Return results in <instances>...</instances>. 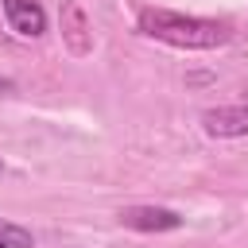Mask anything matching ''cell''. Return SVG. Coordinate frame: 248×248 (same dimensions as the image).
<instances>
[{
  "instance_id": "cell-1",
  "label": "cell",
  "mask_w": 248,
  "mask_h": 248,
  "mask_svg": "<svg viewBox=\"0 0 248 248\" xmlns=\"http://www.w3.org/2000/svg\"><path fill=\"white\" fill-rule=\"evenodd\" d=\"M136 27H140V35H147L155 43H167V46H178V50H213V46H225L232 39L229 23L170 12V8H143Z\"/></svg>"
},
{
  "instance_id": "cell-2",
  "label": "cell",
  "mask_w": 248,
  "mask_h": 248,
  "mask_svg": "<svg viewBox=\"0 0 248 248\" xmlns=\"http://www.w3.org/2000/svg\"><path fill=\"white\" fill-rule=\"evenodd\" d=\"M58 23H62V43L70 46V54L85 58L93 50V23H89L81 0H62L58 4Z\"/></svg>"
},
{
  "instance_id": "cell-3",
  "label": "cell",
  "mask_w": 248,
  "mask_h": 248,
  "mask_svg": "<svg viewBox=\"0 0 248 248\" xmlns=\"http://www.w3.org/2000/svg\"><path fill=\"white\" fill-rule=\"evenodd\" d=\"M116 221L124 229H136V232H174V229H182V217L167 205H124L116 213Z\"/></svg>"
},
{
  "instance_id": "cell-4",
  "label": "cell",
  "mask_w": 248,
  "mask_h": 248,
  "mask_svg": "<svg viewBox=\"0 0 248 248\" xmlns=\"http://www.w3.org/2000/svg\"><path fill=\"white\" fill-rule=\"evenodd\" d=\"M0 16H4V23H8L19 39H39V35H46V12H43V4H35V0H0Z\"/></svg>"
},
{
  "instance_id": "cell-5",
  "label": "cell",
  "mask_w": 248,
  "mask_h": 248,
  "mask_svg": "<svg viewBox=\"0 0 248 248\" xmlns=\"http://www.w3.org/2000/svg\"><path fill=\"white\" fill-rule=\"evenodd\" d=\"M202 128L213 140H236L248 136V105H217L202 112Z\"/></svg>"
},
{
  "instance_id": "cell-6",
  "label": "cell",
  "mask_w": 248,
  "mask_h": 248,
  "mask_svg": "<svg viewBox=\"0 0 248 248\" xmlns=\"http://www.w3.org/2000/svg\"><path fill=\"white\" fill-rule=\"evenodd\" d=\"M0 248H35V232L23 229L19 221L0 217Z\"/></svg>"
},
{
  "instance_id": "cell-7",
  "label": "cell",
  "mask_w": 248,
  "mask_h": 248,
  "mask_svg": "<svg viewBox=\"0 0 248 248\" xmlns=\"http://www.w3.org/2000/svg\"><path fill=\"white\" fill-rule=\"evenodd\" d=\"M4 93H12V78H0V97Z\"/></svg>"
},
{
  "instance_id": "cell-8",
  "label": "cell",
  "mask_w": 248,
  "mask_h": 248,
  "mask_svg": "<svg viewBox=\"0 0 248 248\" xmlns=\"http://www.w3.org/2000/svg\"><path fill=\"white\" fill-rule=\"evenodd\" d=\"M0 170H4V159H0Z\"/></svg>"
}]
</instances>
